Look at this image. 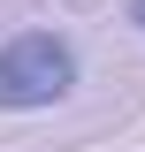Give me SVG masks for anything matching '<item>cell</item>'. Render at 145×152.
I'll list each match as a JSON object with an SVG mask.
<instances>
[{
	"label": "cell",
	"instance_id": "obj_1",
	"mask_svg": "<svg viewBox=\"0 0 145 152\" xmlns=\"http://www.w3.org/2000/svg\"><path fill=\"white\" fill-rule=\"evenodd\" d=\"M69 91H76V46L61 31H23V38L0 46V107L38 114Z\"/></svg>",
	"mask_w": 145,
	"mask_h": 152
},
{
	"label": "cell",
	"instance_id": "obj_2",
	"mask_svg": "<svg viewBox=\"0 0 145 152\" xmlns=\"http://www.w3.org/2000/svg\"><path fill=\"white\" fill-rule=\"evenodd\" d=\"M130 23H138V31H145V0H130Z\"/></svg>",
	"mask_w": 145,
	"mask_h": 152
}]
</instances>
